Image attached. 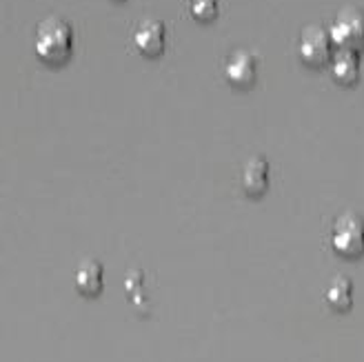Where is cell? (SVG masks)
<instances>
[{"label":"cell","mask_w":364,"mask_h":362,"mask_svg":"<svg viewBox=\"0 0 364 362\" xmlns=\"http://www.w3.org/2000/svg\"><path fill=\"white\" fill-rule=\"evenodd\" d=\"M36 56L47 65H63L74 51V29L58 16H49L36 29Z\"/></svg>","instance_id":"obj_1"},{"label":"cell","mask_w":364,"mask_h":362,"mask_svg":"<svg viewBox=\"0 0 364 362\" xmlns=\"http://www.w3.org/2000/svg\"><path fill=\"white\" fill-rule=\"evenodd\" d=\"M331 247L342 258H358L364 253V218L358 211H344L336 218Z\"/></svg>","instance_id":"obj_2"},{"label":"cell","mask_w":364,"mask_h":362,"mask_svg":"<svg viewBox=\"0 0 364 362\" xmlns=\"http://www.w3.org/2000/svg\"><path fill=\"white\" fill-rule=\"evenodd\" d=\"M329 36L338 49H364V11L360 7H344L329 25Z\"/></svg>","instance_id":"obj_3"},{"label":"cell","mask_w":364,"mask_h":362,"mask_svg":"<svg viewBox=\"0 0 364 362\" xmlns=\"http://www.w3.org/2000/svg\"><path fill=\"white\" fill-rule=\"evenodd\" d=\"M333 41L322 25H306L298 41L300 60L309 67H322L333 58Z\"/></svg>","instance_id":"obj_4"},{"label":"cell","mask_w":364,"mask_h":362,"mask_svg":"<svg viewBox=\"0 0 364 362\" xmlns=\"http://www.w3.org/2000/svg\"><path fill=\"white\" fill-rule=\"evenodd\" d=\"M225 78L233 87H251L258 80V58L249 49H235L225 63Z\"/></svg>","instance_id":"obj_5"},{"label":"cell","mask_w":364,"mask_h":362,"mask_svg":"<svg viewBox=\"0 0 364 362\" xmlns=\"http://www.w3.org/2000/svg\"><path fill=\"white\" fill-rule=\"evenodd\" d=\"M134 45L147 58H156L165 51L167 45V29L158 18H144L134 29Z\"/></svg>","instance_id":"obj_6"},{"label":"cell","mask_w":364,"mask_h":362,"mask_svg":"<svg viewBox=\"0 0 364 362\" xmlns=\"http://www.w3.org/2000/svg\"><path fill=\"white\" fill-rule=\"evenodd\" d=\"M240 185L247 196H262L269 187V162L262 156H251L240 171Z\"/></svg>","instance_id":"obj_7"},{"label":"cell","mask_w":364,"mask_h":362,"mask_svg":"<svg viewBox=\"0 0 364 362\" xmlns=\"http://www.w3.org/2000/svg\"><path fill=\"white\" fill-rule=\"evenodd\" d=\"M331 76L340 85H353L360 80V56L353 49H338L329 63Z\"/></svg>","instance_id":"obj_8"},{"label":"cell","mask_w":364,"mask_h":362,"mask_svg":"<svg viewBox=\"0 0 364 362\" xmlns=\"http://www.w3.org/2000/svg\"><path fill=\"white\" fill-rule=\"evenodd\" d=\"M105 284V271L98 260H85L76 269V289L82 296H98Z\"/></svg>","instance_id":"obj_9"},{"label":"cell","mask_w":364,"mask_h":362,"mask_svg":"<svg viewBox=\"0 0 364 362\" xmlns=\"http://www.w3.org/2000/svg\"><path fill=\"white\" fill-rule=\"evenodd\" d=\"M326 302L336 312H349L353 304V282L347 276H336L326 287Z\"/></svg>","instance_id":"obj_10"},{"label":"cell","mask_w":364,"mask_h":362,"mask_svg":"<svg viewBox=\"0 0 364 362\" xmlns=\"http://www.w3.org/2000/svg\"><path fill=\"white\" fill-rule=\"evenodd\" d=\"M218 9V0H189V11L198 23H211Z\"/></svg>","instance_id":"obj_11"}]
</instances>
